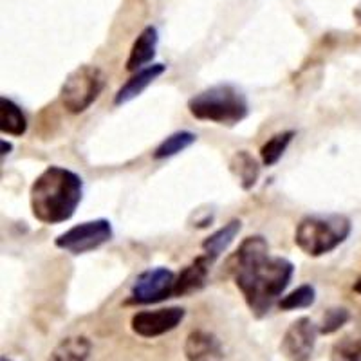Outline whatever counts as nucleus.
Returning a JSON list of instances; mask_svg holds the SVG:
<instances>
[{
    "label": "nucleus",
    "instance_id": "nucleus-1",
    "mask_svg": "<svg viewBox=\"0 0 361 361\" xmlns=\"http://www.w3.org/2000/svg\"><path fill=\"white\" fill-rule=\"evenodd\" d=\"M230 271L235 286L257 318H264L279 305L295 276L291 260L271 255L269 244L262 235L244 238L230 259Z\"/></svg>",
    "mask_w": 361,
    "mask_h": 361
},
{
    "label": "nucleus",
    "instance_id": "nucleus-2",
    "mask_svg": "<svg viewBox=\"0 0 361 361\" xmlns=\"http://www.w3.org/2000/svg\"><path fill=\"white\" fill-rule=\"evenodd\" d=\"M83 199V179L63 166H47L29 190L35 219L42 224H60L76 214Z\"/></svg>",
    "mask_w": 361,
    "mask_h": 361
},
{
    "label": "nucleus",
    "instance_id": "nucleus-3",
    "mask_svg": "<svg viewBox=\"0 0 361 361\" xmlns=\"http://www.w3.org/2000/svg\"><path fill=\"white\" fill-rule=\"evenodd\" d=\"M188 111L199 121L233 127L250 114L246 94L231 83H219L188 99Z\"/></svg>",
    "mask_w": 361,
    "mask_h": 361
},
{
    "label": "nucleus",
    "instance_id": "nucleus-4",
    "mask_svg": "<svg viewBox=\"0 0 361 361\" xmlns=\"http://www.w3.org/2000/svg\"><path fill=\"white\" fill-rule=\"evenodd\" d=\"M350 231L353 224L345 215H307L296 226L295 244L307 257L318 259L340 247L349 238Z\"/></svg>",
    "mask_w": 361,
    "mask_h": 361
},
{
    "label": "nucleus",
    "instance_id": "nucleus-5",
    "mask_svg": "<svg viewBox=\"0 0 361 361\" xmlns=\"http://www.w3.org/2000/svg\"><path fill=\"white\" fill-rule=\"evenodd\" d=\"M107 76L96 66H80L67 76L60 90V99L67 112L82 114L102 96Z\"/></svg>",
    "mask_w": 361,
    "mask_h": 361
},
{
    "label": "nucleus",
    "instance_id": "nucleus-6",
    "mask_svg": "<svg viewBox=\"0 0 361 361\" xmlns=\"http://www.w3.org/2000/svg\"><path fill=\"white\" fill-rule=\"evenodd\" d=\"M177 275L169 267H152L143 271L132 283L127 305H150L176 296Z\"/></svg>",
    "mask_w": 361,
    "mask_h": 361
},
{
    "label": "nucleus",
    "instance_id": "nucleus-7",
    "mask_svg": "<svg viewBox=\"0 0 361 361\" xmlns=\"http://www.w3.org/2000/svg\"><path fill=\"white\" fill-rule=\"evenodd\" d=\"M112 235H114V230H112L111 221L96 219V221H87L73 226L66 233L58 235L54 244L67 253L83 255L107 244Z\"/></svg>",
    "mask_w": 361,
    "mask_h": 361
},
{
    "label": "nucleus",
    "instance_id": "nucleus-8",
    "mask_svg": "<svg viewBox=\"0 0 361 361\" xmlns=\"http://www.w3.org/2000/svg\"><path fill=\"white\" fill-rule=\"evenodd\" d=\"M186 311L179 305L154 309V311H137L130 318L132 333L141 338H159L172 333L185 320Z\"/></svg>",
    "mask_w": 361,
    "mask_h": 361
},
{
    "label": "nucleus",
    "instance_id": "nucleus-9",
    "mask_svg": "<svg viewBox=\"0 0 361 361\" xmlns=\"http://www.w3.org/2000/svg\"><path fill=\"white\" fill-rule=\"evenodd\" d=\"M318 334V325L307 316H302L293 322L283 334L280 353L288 361H311Z\"/></svg>",
    "mask_w": 361,
    "mask_h": 361
},
{
    "label": "nucleus",
    "instance_id": "nucleus-10",
    "mask_svg": "<svg viewBox=\"0 0 361 361\" xmlns=\"http://www.w3.org/2000/svg\"><path fill=\"white\" fill-rule=\"evenodd\" d=\"M185 356L188 361H222L224 349L215 334L208 331H193L186 338Z\"/></svg>",
    "mask_w": 361,
    "mask_h": 361
},
{
    "label": "nucleus",
    "instance_id": "nucleus-11",
    "mask_svg": "<svg viewBox=\"0 0 361 361\" xmlns=\"http://www.w3.org/2000/svg\"><path fill=\"white\" fill-rule=\"evenodd\" d=\"M157 42H159L157 29L154 25H147L130 47L127 66H125L128 73H137V71L145 69V67L152 66L154 58H156Z\"/></svg>",
    "mask_w": 361,
    "mask_h": 361
},
{
    "label": "nucleus",
    "instance_id": "nucleus-12",
    "mask_svg": "<svg viewBox=\"0 0 361 361\" xmlns=\"http://www.w3.org/2000/svg\"><path fill=\"white\" fill-rule=\"evenodd\" d=\"M164 71H166V66H163V63H152V66L145 67V69L132 74L130 78L127 80V83L119 87V90L116 92L114 105H125V103L137 98L150 83L159 78Z\"/></svg>",
    "mask_w": 361,
    "mask_h": 361
},
{
    "label": "nucleus",
    "instance_id": "nucleus-13",
    "mask_svg": "<svg viewBox=\"0 0 361 361\" xmlns=\"http://www.w3.org/2000/svg\"><path fill=\"white\" fill-rule=\"evenodd\" d=\"M212 264L214 262L206 255H201L190 266H186L185 269L180 271L179 275H177L176 282V296L190 295V293L199 291V289L204 288Z\"/></svg>",
    "mask_w": 361,
    "mask_h": 361
},
{
    "label": "nucleus",
    "instance_id": "nucleus-14",
    "mask_svg": "<svg viewBox=\"0 0 361 361\" xmlns=\"http://www.w3.org/2000/svg\"><path fill=\"white\" fill-rule=\"evenodd\" d=\"M240 230H243V222L238 221V219H231L228 224H224L222 228H219L215 233L206 237L204 240H202V251H204L206 257H208L212 262H215V260L233 244V240L237 238V235L240 233Z\"/></svg>",
    "mask_w": 361,
    "mask_h": 361
},
{
    "label": "nucleus",
    "instance_id": "nucleus-15",
    "mask_svg": "<svg viewBox=\"0 0 361 361\" xmlns=\"http://www.w3.org/2000/svg\"><path fill=\"white\" fill-rule=\"evenodd\" d=\"M0 130L6 135L22 137L27 132V118L17 103L9 98H0Z\"/></svg>",
    "mask_w": 361,
    "mask_h": 361
},
{
    "label": "nucleus",
    "instance_id": "nucleus-16",
    "mask_svg": "<svg viewBox=\"0 0 361 361\" xmlns=\"http://www.w3.org/2000/svg\"><path fill=\"white\" fill-rule=\"evenodd\" d=\"M92 354V343L85 336H71L56 345L49 361H89Z\"/></svg>",
    "mask_w": 361,
    "mask_h": 361
},
{
    "label": "nucleus",
    "instance_id": "nucleus-17",
    "mask_svg": "<svg viewBox=\"0 0 361 361\" xmlns=\"http://www.w3.org/2000/svg\"><path fill=\"white\" fill-rule=\"evenodd\" d=\"M230 170L238 179L243 190H251L260 177V164L247 150H240L230 161Z\"/></svg>",
    "mask_w": 361,
    "mask_h": 361
},
{
    "label": "nucleus",
    "instance_id": "nucleus-18",
    "mask_svg": "<svg viewBox=\"0 0 361 361\" xmlns=\"http://www.w3.org/2000/svg\"><path fill=\"white\" fill-rule=\"evenodd\" d=\"M197 140V135L190 130H179L170 134L169 137H164L159 143V147L154 150V159H169V157L177 156V154L185 152L186 148L192 147Z\"/></svg>",
    "mask_w": 361,
    "mask_h": 361
},
{
    "label": "nucleus",
    "instance_id": "nucleus-19",
    "mask_svg": "<svg viewBox=\"0 0 361 361\" xmlns=\"http://www.w3.org/2000/svg\"><path fill=\"white\" fill-rule=\"evenodd\" d=\"M296 135L295 130L279 132V134L271 135L269 140L262 145L260 148V159H262L264 166H275L282 156L286 154L288 147L291 145L293 137Z\"/></svg>",
    "mask_w": 361,
    "mask_h": 361
},
{
    "label": "nucleus",
    "instance_id": "nucleus-20",
    "mask_svg": "<svg viewBox=\"0 0 361 361\" xmlns=\"http://www.w3.org/2000/svg\"><path fill=\"white\" fill-rule=\"evenodd\" d=\"M331 361H361V327L343 334L333 345Z\"/></svg>",
    "mask_w": 361,
    "mask_h": 361
},
{
    "label": "nucleus",
    "instance_id": "nucleus-21",
    "mask_svg": "<svg viewBox=\"0 0 361 361\" xmlns=\"http://www.w3.org/2000/svg\"><path fill=\"white\" fill-rule=\"evenodd\" d=\"M316 302V289L311 283H304V286H298L295 291H291L289 295L282 296V300L279 302V307L282 311H298V309H307L311 307Z\"/></svg>",
    "mask_w": 361,
    "mask_h": 361
},
{
    "label": "nucleus",
    "instance_id": "nucleus-22",
    "mask_svg": "<svg viewBox=\"0 0 361 361\" xmlns=\"http://www.w3.org/2000/svg\"><path fill=\"white\" fill-rule=\"evenodd\" d=\"M350 320L349 309L345 307H331L325 311V314L322 316L320 324H318V331H320L322 336H329V334H334L336 331H340L347 322Z\"/></svg>",
    "mask_w": 361,
    "mask_h": 361
},
{
    "label": "nucleus",
    "instance_id": "nucleus-23",
    "mask_svg": "<svg viewBox=\"0 0 361 361\" xmlns=\"http://www.w3.org/2000/svg\"><path fill=\"white\" fill-rule=\"evenodd\" d=\"M11 150H13V145L8 143L6 140H2V157L9 156V154H11Z\"/></svg>",
    "mask_w": 361,
    "mask_h": 361
},
{
    "label": "nucleus",
    "instance_id": "nucleus-24",
    "mask_svg": "<svg viewBox=\"0 0 361 361\" xmlns=\"http://www.w3.org/2000/svg\"><path fill=\"white\" fill-rule=\"evenodd\" d=\"M354 18H356V20L361 24V2L356 6V8H354Z\"/></svg>",
    "mask_w": 361,
    "mask_h": 361
},
{
    "label": "nucleus",
    "instance_id": "nucleus-25",
    "mask_svg": "<svg viewBox=\"0 0 361 361\" xmlns=\"http://www.w3.org/2000/svg\"><path fill=\"white\" fill-rule=\"evenodd\" d=\"M353 289L357 293V295H361V273H360V276H357L356 282H354V288Z\"/></svg>",
    "mask_w": 361,
    "mask_h": 361
},
{
    "label": "nucleus",
    "instance_id": "nucleus-26",
    "mask_svg": "<svg viewBox=\"0 0 361 361\" xmlns=\"http://www.w3.org/2000/svg\"><path fill=\"white\" fill-rule=\"evenodd\" d=\"M0 361H13V360H9V357H6V356H2V360Z\"/></svg>",
    "mask_w": 361,
    "mask_h": 361
}]
</instances>
